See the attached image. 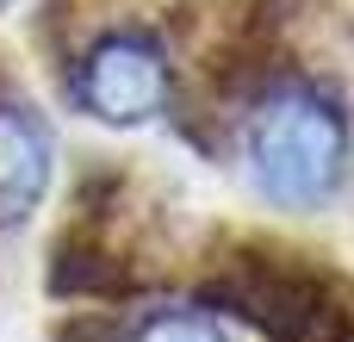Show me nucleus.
<instances>
[{
	"label": "nucleus",
	"instance_id": "nucleus-1",
	"mask_svg": "<svg viewBox=\"0 0 354 342\" xmlns=\"http://www.w3.org/2000/svg\"><path fill=\"white\" fill-rule=\"evenodd\" d=\"M243 168L268 206L311 212L348 181V118L317 87H274L243 125Z\"/></svg>",
	"mask_w": 354,
	"mask_h": 342
},
{
	"label": "nucleus",
	"instance_id": "nucleus-2",
	"mask_svg": "<svg viewBox=\"0 0 354 342\" xmlns=\"http://www.w3.org/2000/svg\"><path fill=\"white\" fill-rule=\"evenodd\" d=\"M75 100L106 118V125H149L162 106H168V62L149 37L137 31H118V37H100L87 56H81V75H75Z\"/></svg>",
	"mask_w": 354,
	"mask_h": 342
},
{
	"label": "nucleus",
	"instance_id": "nucleus-3",
	"mask_svg": "<svg viewBox=\"0 0 354 342\" xmlns=\"http://www.w3.org/2000/svg\"><path fill=\"white\" fill-rule=\"evenodd\" d=\"M50 174H56V137H50V125L31 106L0 100V231H19L44 206Z\"/></svg>",
	"mask_w": 354,
	"mask_h": 342
},
{
	"label": "nucleus",
	"instance_id": "nucleus-4",
	"mask_svg": "<svg viewBox=\"0 0 354 342\" xmlns=\"http://www.w3.org/2000/svg\"><path fill=\"white\" fill-rule=\"evenodd\" d=\"M137 342H230V336H224V324H218L212 312L174 305V312H149L143 330H137Z\"/></svg>",
	"mask_w": 354,
	"mask_h": 342
},
{
	"label": "nucleus",
	"instance_id": "nucleus-5",
	"mask_svg": "<svg viewBox=\"0 0 354 342\" xmlns=\"http://www.w3.org/2000/svg\"><path fill=\"white\" fill-rule=\"evenodd\" d=\"M6 6H12V0H0V12H6Z\"/></svg>",
	"mask_w": 354,
	"mask_h": 342
}]
</instances>
